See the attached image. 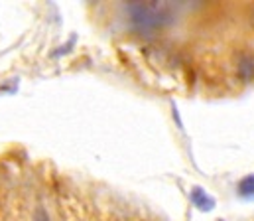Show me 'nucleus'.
<instances>
[{
	"label": "nucleus",
	"instance_id": "nucleus-2",
	"mask_svg": "<svg viewBox=\"0 0 254 221\" xmlns=\"http://www.w3.org/2000/svg\"><path fill=\"white\" fill-rule=\"evenodd\" d=\"M239 190H241V194H245V196L254 194V176H247V178L239 184Z\"/></svg>",
	"mask_w": 254,
	"mask_h": 221
},
{
	"label": "nucleus",
	"instance_id": "nucleus-1",
	"mask_svg": "<svg viewBox=\"0 0 254 221\" xmlns=\"http://www.w3.org/2000/svg\"><path fill=\"white\" fill-rule=\"evenodd\" d=\"M193 202H195L201 210H209V208H213V200H209L207 194H203L199 188L193 190Z\"/></svg>",
	"mask_w": 254,
	"mask_h": 221
}]
</instances>
